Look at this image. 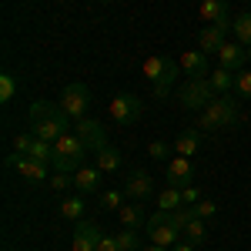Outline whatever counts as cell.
Segmentation results:
<instances>
[{"label": "cell", "mask_w": 251, "mask_h": 251, "mask_svg": "<svg viewBox=\"0 0 251 251\" xmlns=\"http://www.w3.org/2000/svg\"><path fill=\"white\" fill-rule=\"evenodd\" d=\"M30 131H34L40 141L54 144L57 137H64L67 131H74V117L67 114L60 104H54V100H34V104H30Z\"/></svg>", "instance_id": "obj_1"}, {"label": "cell", "mask_w": 251, "mask_h": 251, "mask_svg": "<svg viewBox=\"0 0 251 251\" xmlns=\"http://www.w3.org/2000/svg\"><path fill=\"white\" fill-rule=\"evenodd\" d=\"M241 121V107H238V94H218L198 114V127L201 131H228V127H234Z\"/></svg>", "instance_id": "obj_2"}, {"label": "cell", "mask_w": 251, "mask_h": 251, "mask_svg": "<svg viewBox=\"0 0 251 251\" xmlns=\"http://www.w3.org/2000/svg\"><path fill=\"white\" fill-rule=\"evenodd\" d=\"M91 154V148L84 144V137L77 131H67L64 137L54 141V171L74 174L77 168H84V157Z\"/></svg>", "instance_id": "obj_3"}, {"label": "cell", "mask_w": 251, "mask_h": 251, "mask_svg": "<svg viewBox=\"0 0 251 251\" xmlns=\"http://www.w3.org/2000/svg\"><path fill=\"white\" fill-rule=\"evenodd\" d=\"M141 74L151 80L154 97H168L171 84L177 80V74H181V64H177L174 57H161V54H154V57H148L144 64H141Z\"/></svg>", "instance_id": "obj_4"}, {"label": "cell", "mask_w": 251, "mask_h": 251, "mask_svg": "<svg viewBox=\"0 0 251 251\" xmlns=\"http://www.w3.org/2000/svg\"><path fill=\"white\" fill-rule=\"evenodd\" d=\"M214 97L218 94L208 77H188V84H181V91H177V104L184 111H204Z\"/></svg>", "instance_id": "obj_5"}, {"label": "cell", "mask_w": 251, "mask_h": 251, "mask_svg": "<svg viewBox=\"0 0 251 251\" xmlns=\"http://www.w3.org/2000/svg\"><path fill=\"white\" fill-rule=\"evenodd\" d=\"M144 234L151 238V245H161V248H174V245L184 238V234L171 225L168 211H157V208H154V214H148V221H144Z\"/></svg>", "instance_id": "obj_6"}, {"label": "cell", "mask_w": 251, "mask_h": 251, "mask_svg": "<svg viewBox=\"0 0 251 251\" xmlns=\"http://www.w3.org/2000/svg\"><path fill=\"white\" fill-rule=\"evenodd\" d=\"M144 111V104H141V97L137 94H114L111 97V104H107V117L114 121V124H134L137 117Z\"/></svg>", "instance_id": "obj_7"}, {"label": "cell", "mask_w": 251, "mask_h": 251, "mask_svg": "<svg viewBox=\"0 0 251 251\" xmlns=\"http://www.w3.org/2000/svg\"><path fill=\"white\" fill-rule=\"evenodd\" d=\"M60 107L67 111V114L74 117V121H80V117H87V107H91V91L84 87V84H67L64 91H60Z\"/></svg>", "instance_id": "obj_8"}, {"label": "cell", "mask_w": 251, "mask_h": 251, "mask_svg": "<svg viewBox=\"0 0 251 251\" xmlns=\"http://www.w3.org/2000/svg\"><path fill=\"white\" fill-rule=\"evenodd\" d=\"M7 168H14V171H17L24 181H30V184H44V181H50V177H47V168H50V164H44V161H37V157L7 154Z\"/></svg>", "instance_id": "obj_9"}, {"label": "cell", "mask_w": 251, "mask_h": 251, "mask_svg": "<svg viewBox=\"0 0 251 251\" xmlns=\"http://www.w3.org/2000/svg\"><path fill=\"white\" fill-rule=\"evenodd\" d=\"M121 191L127 194L131 201H144V198L154 194V177L144 171V168H134V171H127L124 184H121Z\"/></svg>", "instance_id": "obj_10"}, {"label": "cell", "mask_w": 251, "mask_h": 251, "mask_svg": "<svg viewBox=\"0 0 251 251\" xmlns=\"http://www.w3.org/2000/svg\"><path fill=\"white\" fill-rule=\"evenodd\" d=\"M74 131L84 137V144H87L94 154L100 151V148H107V127H104L100 121H94V117H80V121H74Z\"/></svg>", "instance_id": "obj_11"}, {"label": "cell", "mask_w": 251, "mask_h": 251, "mask_svg": "<svg viewBox=\"0 0 251 251\" xmlns=\"http://www.w3.org/2000/svg\"><path fill=\"white\" fill-rule=\"evenodd\" d=\"M198 14H201V20H208V24L221 27V30H231L234 27V17H231V10H228V0H201Z\"/></svg>", "instance_id": "obj_12"}, {"label": "cell", "mask_w": 251, "mask_h": 251, "mask_svg": "<svg viewBox=\"0 0 251 251\" xmlns=\"http://www.w3.org/2000/svg\"><path fill=\"white\" fill-rule=\"evenodd\" d=\"M164 181H168L171 188H188V184L194 181V164H191V157L174 154L171 161H168V168H164Z\"/></svg>", "instance_id": "obj_13"}, {"label": "cell", "mask_w": 251, "mask_h": 251, "mask_svg": "<svg viewBox=\"0 0 251 251\" xmlns=\"http://www.w3.org/2000/svg\"><path fill=\"white\" fill-rule=\"evenodd\" d=\"M100 228H97L94 221H77V228H74V238H71V251H97V241H100Z\"/></svg>", "instance_id": "obj_14"}, {"label": "cell", "mask_w": 251, "mask_h": 251, "mask_svg": "<svg viewBox=\"0 0 251 251\" xmlns=\"http://www.w3.org/2000/svg\"><path fill=\"white\" fill-rule=\"evenodd\" d=\"M245 64H248V50H245V44H225L221 50H218V67H228V71H245Z\"/></svg>", "instance_id": "obj_15"}, {"label": "cell", "mask_w": 251, "mask_h": 251, "mask_svg": "<svg viewBox=\"0 0 251 251\" xmlns=\"http://www.w3.org/2000/svg\"><path fill=\"white\" fill-rule=\"evenodd\" d=\"M225 44H228V30H221V27H214V24H204V27H201V34H198V50H204V54L211 57Z\"/></svg>", "instance_id": "obj_16"}, {"label": "cell", "mask_w": 251, "mask_h": 251, "mask_svg": "<svg viewBox=\"0 0 251 251\" xmlns=\"http://www.w3.org/2000/svg\"><path fill=\"white\" fill-rule=\"evenodd\" d=\"M177 64H181V71L191 74V77H208V74H211V67H208V54H204V50H184Z\"/></svg>", "instance_id": "obj_17"}, {"label": "cell", "mask_w": 251, "mask_h": 251, "mask_svg": "<svg viewBox=\"0 0 251 251\" xmlns=\"http://www.w3.org/2000/svg\"><path fill=\"white\" fill-rule=\"evenodd\" d=\"M74 191L77 194H97L100 191V171L97 168H77L74 171Z\"/></svg>", "instance_id": "obj_18"}, {"label": "cell", "mask_w": 251, "mask_h": 251, "mask_svg": "<svg viewBox=\"0 0 251 251\" xmlns=\"http://www.w3.org/2000/svg\"><path fill=\"white\" fill-rule=\"evenodd\" d=\"M121 161H124V157H121V151L107 144V148H100V151L94 154V168L100 174H114V171H121Z\"/></svg>", "instance_id": "obj_19"}, {"label": "cell", "mask_w": 251, "mask_h": 251, "mask_svg": "<svg viewBox=\"0 0 251 251\" xmlns=\"http://www.w3.org/2000/svg\"><path fill=\"white\" fill-rule=\"evenodd\" d=\"M208 80H211L214 94H231L234 91V71H228V67H211Z\"/></svg>", "instance_id": "obj_20"}, {"label": "cell", "mask_w": 251, "mask_h": 251, "mask_svg": "<svg viewBox=\"0 0 251 251\" xmlns=\"http://www.w3.org/2000/svg\"><path fill=\"white\" fill-rule=\"evenodd\" d=\"M181 204H184V194H181V188H171V184L157 194V201H154L157 211H177Z\"/></svg>", "instance_id": "obj_21"}, {"label": "cell", "mask_w": 251, "mask_h": 251, "mask_svg": "<svg viewBox=\"0 0 251 251\" xmlns=\"http://www.w3.org/2000/svg\"><path fill=\"white\" fill-rule=\"evenodd\" d=\"M198 144H201V134L198 131H181L177 141H174V154L191 157V154H198Z\"/></svg>", "instance_id": "obj_22"}, {"label": "cell", "mask_w": 251, "mask_h": 251, "mask_svg": "<svg viewBox=\"0 0 251 251\" xmlns=\"http://www.w3.org/2000/svg\"><path fill=\"white\" fill-rule=\"evenodd\" d=\"M117 218H121L124 228H141V225L148 221V218H144V208H141L137 201H134V204H124V208L117 211Z\"/></svg>", "instance_id": "obj_23"}, {"label": "cell", "mask_w": 251, "mask_h": 251, "mask_svg": "<svg viewBox=\"0 0 251 251\" xmlns=\"http://www.w3.org/2000/svg\"><path fill=\"white\" fill-rule=\"evenodd\" d=\"M234 40L238 44H245V47H251V10H245V14H238L234 17Z\"/></svg>", "instance_id": "obj_24"}, {"label": "cell", "mask_w": 251, "mask_h": 251, "mask_svg": "<svg viewBox=\"0 0 251 251\" xmlns=\"http://www.w3.org/2000/svg\"><path fill=\"white\" fill-rule=\"evenodd\" d=\"M60 218H67V221H84V194L60 201Z\"/></svg>", "instance_id": "obj_25"}, {"label": "cell", "mask_w": 251, "mask_h": 251, "mask_svg": "<svg viewBox=\"0 0 251 251\" xmlns=\"http://www.w3.org/2000/svg\"><path fill=\"white\" fill-rule=\"evenodd\" d=\"M184 238H188L191 245H204V241H208V221L191 218V221H188V228H184Z\"/></svg>", "instance_id": "obj_26"}, {"label": "cell", "mask_w": 251, "mask_h": 251, "mask_svg": "<svg viewBox=\"0 0 251 251\" xmlns=\"http://www.w3.org/2000/svg\"><path fill=\"white\" fill-rule=\"evenodd\" d=\"M17 74H10V71H3L0 74V104H10L14 97H17Z\"/></svg>", "instance_id": "obj_27"}, {"label": "cell", "mask_w": 251, "mask_h": 251, "mask_svg": "<svg viewBox=\"0 0 251 251\" xmlns=\"http://www.w3.org/2000/svg\"><path fill=\"white\" fill-rule=\"evenodd\" d=\"M114 238H117V248L121 251H137L141 248V231H137V228H124V231L114 234Z\"/></svg>", "instance_id": "obj_28"}, {"label": "cell", "mask_w": 251, "mask_h": 251, "mask_svg": "<svg viewBox=\"0 0 251 251\" xmlns=\"http://www.w3.org/2000/svg\"><path fill=\"white\" fill-rule=\"evenodd\" d=\"M124 198H127V194L121 191V188H111V191L100 194V208H104V211H121V208H124Z\"/></svg>", "instance_id": "obj_29"}, {"label": "cell", "mask_w": 251, "mask_h": 251, "mask_svg": "<svg viewBox=\"0 0 251 251\" xmlns=\"http://www.w3.org/2000/svg\"><path fill=\"white\" fill-rule=\"evenodd\" d=\"M234 94L241 97V100H251V71H238L234 74Z\"/></svg>", "instance_id": "obj_30"}, {"label": "cell", "mask_w": 251, "mask_h": 251, "mask_svg": "<svg viewBox=\"0 0 251 251\" xmlns=\"http://www.w3.org/2000/svg\"><path fill=\"white\" fill-rule=\"evenodd\" d=\"M191 211H194V218H201V221H211L214 214H218V204H214V201H208V198H201Z\"/></svg>", "instance_id": "obj_31"}, {"label": "cell", "mask_w": 251, "mask_h": 251, "mask_svg": "<svg viewBox=\"0 0 251 251\" xmlns=\"http://www.w3.org/2000/svg\"><path fill=\"white\" fill-rule=\"evenodd\" d=\"M34 131H27V134H17L14 137V154H30V148H34Z\"/></svg>", "instance_id": "obj_32"}, {"label": "cell", "mask_w": 251, "mask_h": 251, "mask_svg": "<svg viewBox=\"0 0 251 251\" xmlns=\"http://www.w3.org/2000/svg\"><path fill=\"white\" fill-rule=\"evenodd\" d=\"M71 184H74V174L57 171L54 177H50V188H54V191H64V188H71Z\"/></svg>", "instance_id": "obj_33"}, {"label": "cell", "mask_w": 251, "mask_h": 251, "mask_svg": "<svg viewBox=\"0 0 251 251\" xmlns=\"http://www.w3.org/2000/svg\"><path fill=\"white\" fill-rule=\"evenodd\" d=\"M168 151H171V148H168L164 141H151V144H148V154L154 157V161H164V157H168Z\"/></svg>", "instance_id": "obj_34"}, {"label": "cell", "mask_w": 251, "mask_h": 251, "mask_svg": "<svg viewBox=\"0 0 251 251\" xmlns=\"http://www.w3.org/2000/svg\"><path fill=\"white\" fill-rule=\"evenodd\" d=\"M97 251H121V248H117V238H114V234H100Z\"/></svg>", "instance_id": "obj_35"}, {"label": "cell", "mask_w": 251, "mask_h": 251, "mask_svg": "<svg viewBox=\"0 0 251 251\" xmlns=\"http://www.w3.org/2000/svg\"><path fill=\"white\" fill-rule=\"evenodd\" d=\"M181 194H184V204H198V201H201L198 188H191V184H188V188H181Z\"/></svg>", "instance_id": "obj_36"}, {"label": "cell", "mask_w": 251, "mask_h": 251, "mask_svg": "<svg viewBox=\"0 0 251 251\" xmlns=\"http://www.w3.org/2000/svg\"><path fill=\"white\" fill-rule=\"evenodd\" d=\"M194 248H198V245H191L188 238H181V241H177V245H174L171 251H194Z\"/></svg>", "instance_id": "obj_37"}, {"label": "cell", "mask_w": 251, "mask_h": 251, "mask_svg": "<svg viewBox=\"0 0 251 251\" xmlns=\"http://www.w3.org/2000/svg\"><path fill=\"white\" fill-rule=\"evenodd\" d=\"M141 251H171V248H161V245H148V248H141Z\"/></svg>", "instance_id": "obj_38"}, {"label": "cell", "mask_w": 251, "mask_h": 251, "mask_svg": "<svg viewBox=\"0 0 251 251\" xmlns=\"http://www.w3.org/2000/svg\"><path fill=\"white\" fill-rule=\"evenodd\" d=\"M245 50H248V64H251V47H245Z\"/></svg>", "instance_id": "obj_39"}, {"label": "cell", "mask_w": 251, "mask_h": 251, "mask_svg": "<svg viewBox=\"0 0 251 251\" xmlns=\"http://www.w3.org/2000/svg\"><path fill=\"white\" fill-rule=\"evenodd\" d=\"M97 3H111V0H97Z\"/></svg>", "instance_id": "obj_40"}, {"label": "cell", "mask_w": 251, "mask_h": 251, "mask_svg": "<svg viewBox=\"0 0 251 251\" xmlns=\"http://www.w3.org/2000/svg\"><path fill=\"white\" fill-rule=\"evenodd\" d=\"M7 251H10V248H7Z\"/></svg>", "instance_id": "obj_41"}]
</instances>
